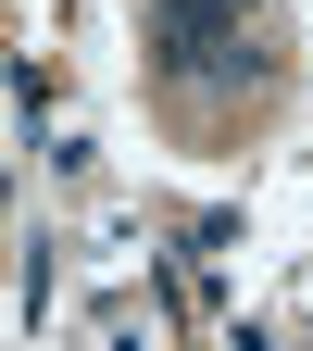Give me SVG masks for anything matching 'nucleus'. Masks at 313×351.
<instances>
[{
    "label": "nucleus",
    "instance_id": "f257e3e1",
    "mask_svg": "<svg viewBox=\"0 0 313 351\" xmlns=\"http://www.w3.org/2000/svg\"><path fill=\"white\" fill-rule=\"evenodd\" d=\"M251 13H263V0H151V25L175 38V63H188V75H251V51H238V38H251Z\"/></svg>",
    "mask_w": 313,
    "mask_h": 351
}]
</instances>
